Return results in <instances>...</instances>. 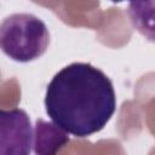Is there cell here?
<instances>
[{
	"label": "cell",
	"mask_w": 155,
	"mask_h": 155,
	"mask_svg": "<svg viewBox=\"0 0 155 155\" xmlns=\"http://www.w3.org/2000/svg\"><path fill=\"white\" fill-rule=\"evenodd\" d=\"M45 109L53 124L67 133L91 136L102 131L115 113L113 82L90 63H71L47 85Z\"/></svg>",
	"instance_id": "6da1fadb"
},
{
	"label": "cell",
	"mask_w": 155,
	"mask_h": 155,
	"mask_svg": "<svg viewBox=\"0 0 155 155\" xmlns=\"http://www.w3.org/2000/svg\"><path fill=\"white\" fill-rule=\"evenodd\" d=\"M48 44L46 24L31 13H13L0 23V50L16 62L27 63L41 57Z\"/></svg>",
	"instance_id": "7a4b0ae2"
},
{
	"label": "cell",
	"mask_w": 155,
	"mask_h": 155,
	"mask_svg": "<svg viewBox=\"0 0 155 155\" xmlns=\"http://www.w3.org/2000/svg\"><path fill=\"white\" fill-rule=\"evenodd\" d=\"M33 128L23 109L0 108V155H30Z\"/></svg>",
	"instance_id": "3957f363"
},
{
	"label": "cell",
	"mask_w": 155,
	"mask_h": 155,
	"mask_svg": "<svg viewBox=\"0 0 155 155\" xmlns=\"http://www.w3.org/2000/svg\"><path fill=\"white\" fill-rule=\"evenodd\" d=\"M34 137L35 155H57V151L69 143V137L65 131L42 119H39L35 122Z\"/></svg>",
	"instance_id": "277c9868"
}]
</instances>
